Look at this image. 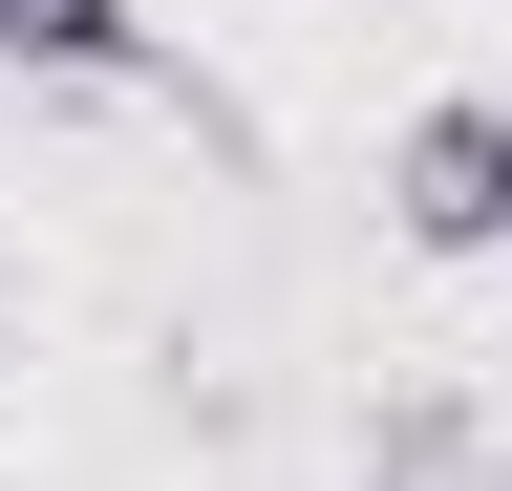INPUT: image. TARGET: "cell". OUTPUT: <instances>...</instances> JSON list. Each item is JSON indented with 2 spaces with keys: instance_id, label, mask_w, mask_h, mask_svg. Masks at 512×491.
Masks as SVG:
<instances>
[{
  "instance_id": "obj_2",
  "label": "cell",
  "mask_w": 512,
  "mask_h": 491,
  "mask_svg": "<svg viewBox=\"0 0 512 491\" xmlns=\"http://www.w3.org/2000/svg\"><path fill=\"white\" fill-rule=\"evenodd\" d=\"M0 65H43V86H150L171 43H150V0H0Z\"/></svg>"
},
{
  "instance_id": "obj_1",
  "label": "cell",
  "mask_w": 512,
  "mask_h": 491,
  "mask_svg": "<svg viewBox=\"0 0 512 491\" xmlns=\"http://www.w3.org/2000/svg\"><path fill=\"white\" fill-rule=\"evenodd\" d=\"M384 235L406 257H512V107L491 86H427L384 129Z\"/></svg>"
}]
</instances>
